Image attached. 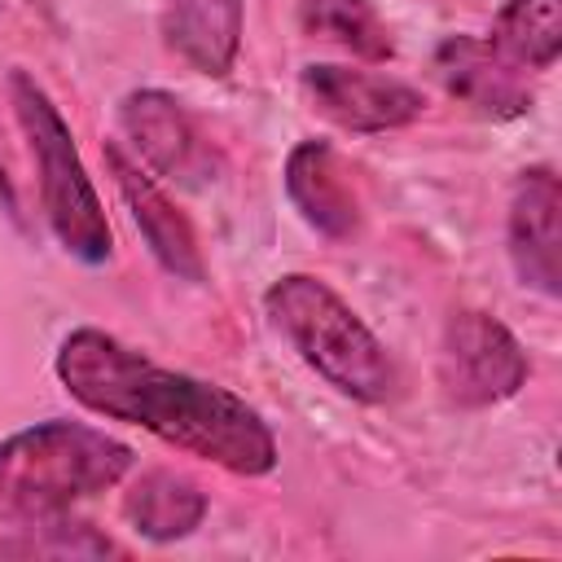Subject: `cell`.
Wrapping results in <instances>:
<instances>
[{"label": "cell", "mask_w": 562, "mask_h": 562, "mask_svg": "<svg viewBox=\"0 0 562 562\" xmlns=\"http://www.w3.org/2000/svg\"><path fill=\"white\" fill-rule=\"evenodd\" d=\"M0 193H4V202H9V211H13L18 202H13V184H9V171H4V162H0Z\"/></svg>", "instance_id": "obj_17"}, {"label": "cell", "mask_w": 562, "mask_h": 562, "mask_svg": "<svg viewBox=\"0 0 562 562\" xmlns=\"http://www.w3.org/2000/svg\"><path fill=\"white\" fill-rule=\"evenodd\" d=\"M119 127L132 140V149L140 154V162H149L158 176L167 180H184L198 184L211 171V149L198 132V123L189 119V110L162 92V88H136L119 101Z\"/></svg>", "instance_id": "obj_8"}, {"label": "cell", "mask_w": 562, "mask_h": 562, "mask_svg": "<svg viewBox=\"0 0 562 562\" xmlns=\"http://www.w3.org/2000/svg\"><path fill=\"white\" fill-rule=\"evenodd\" d=\"M303 92L316 114L338 123L342 132H391L422 119L426 97L391 75L351 70V66H303Z\"/></svg>", "instance_id": "obj_6"}, {"label": "cell", "mask_w": 562, "mask_h": 562, "mask_svg": "<svg viewBox=\"0 0 562 562\" xmlns=\"http://www.w3.org/2000/svg\"><path fill=\"white\" fill-rule=\"evenodd\" d=\"M527 382V351L496 316L461 307L443 325L439 342V386L457 408H487L518 395Z\"/></svg>", "instance_id": "obj_5"}, {"label": "cell", "mask_w": 562, "mask_h": 562, "mask_svg": "<svg viewBox=\"0 0 562 562\" xmlns=\"http://www.w3.org/2000/svg\"><path fill=\"white\" fill-rule=\"evenodd\" d=\"M158 26L184 66L224 79L241 48V0H158Z\"/></svg>", "instance_id": "obj_12"}, {"label": "cell", "mask_w": 562, "mask_h": 562, "mask_svg": "<svg viewBox=\"0 0 562 562\" xmlns=\"http://www.w3.org/2000/svg\"><path fill=\"white\" fill-rule=\"evenodd\" d=\"M487 44L522 70H549L562 57V0H505Z\"/></svg>", "instance_id": "obj_14"}, {"label": "cell", "mask_w": 562, "mask_h": 562, "mask_svg": "<svg viewBox=\"0 0 562 562\" xmlns=\"http://www.w3.org/2000/svg\"><path fill=\"white\" fill-rule=\"evenodd\" d=\"M18 531L22 536L0 544L4 558H105V553H119V544L110 536L92 531L88 522H66L61 514L44 518V522H22Z\"/></svg>", "instance_id": "obj_16"}, {"label": "cell", "mask_w": 562, "mask_h": 562, "mask_svg": "<svg viewBox=\"0 0 562 562\" xmlns=\"http://www.w3.org/2000/svg\"><path fill=\"white\" fill-rule=\"evenodd\" d=\"M105 167L140 228V237L149 241V255L180 281H193L202 285L206 281V263H202V246H198V233L193 224L184 220V211L158 189V180L149 171H140V162H132L123 154V145H105Z\"/></svg>", "instance_id": "obj_9"}, {"label": "cell", "mask_w": 562, "mask_h": 562, "mask_svg": "<svg viewBox=\"0 0 562 562\" xmlns=\"http://www.w3.org/2000/svg\"><path fill=\"white\" fill-rule=\"evenodd\" d=\"M285 193L307 228L347 241L360 228V198L329 140H299L285 158Z\"/></svg>", "instance_id": "obj_11"}, {"label": "cell", "mask_w": 562, "mask_h": 562, "mask_svg": "<svg viewBox=\"0 0 562 562\" xmlns=\"http://www.w3.org/2000/svg\"><path fill=\"white\" fill-rule=\"evenodd\" d=\"M509 259L522 285L562 294V184L553 167H527L509 198Z\"/></svg>", "instance_id": "obj_7"}, {"label": "cell", "mask_w": 562, "mask_h": 562, "mask_svg": "<svg viewBox=\"0 0 562 562\" xmlns=\"http://www.w3.org/2000/svg\"><path fill=\"white\" fill-rule=\"evenodd\" d=\"M123 518L154 544L184 540L206 518V492L176 470H145L123 492Z\"/></svg>", "instance_id": "obj_13"}, {"label": "cell", "mask_w": 562, "mask_h": 562, "mask_svg": "<svg viewBox=\"0 0 562 562\" xmlns=\"http://www.w3.org/2000/svg\"><path fill=\"white\" fill-rule=\"evenodd\" d=\"M263 307L277 334L299 351V360L338 395L360 404H386L395 395L400 378L386 347L334 285L312 272H285L268 285Z\"/></svg>", "instance_id": "obj_3"}, {"label": "cell", "mask_w": 562, "mask_h": 562, "mask_svg": "<svg viewBox=\"0 0 562 562\" xmlns=\"http://www.w3.org/2000/svg\"><path fill=\"white\" fill-rule=\"evenodd\" d=\"M9 105L18 114V127L31 145L35 158V180H40V202H44V220L53 228V237L61 241L66 255H75L79 263L97 268L114 255V233L105 220V206L97 198V184L75 149L70 123L61 119V110L53 105V97L22 70H9Z\"/></svg>", "instance_id": "obj_4"}, {"label": "cell", "mask_w": 562, "mask_h": 562, "mask_svg": "<svg viewBox=\"0 0 562 562\" xmlns=\"http://www.w3.org/2000/svg\"><path fill=\"white\" fill-rule=\"evenodd\" d=\"M299 18H303L307 35H321L364 61H386L395 53L373 0H303Z\"/></svg>", "instance_id": "obj_15"}, {"label": "cell", "mask_w": 562, "mask_h": 562, "mask_svg": "<svg viewBox=\"0 0 562 562\" xmlns=\"http://www.w3.org/2000/svg\"><path fill=\"white\" fill-rule=\"evenodd\" d=\"M132 470V448L83 422H35L0 439V522H44L114 487Z\"/></svg>", "instance_id": "obj_2"}, {"label": "cell", "mask_w": 562, "mask_h": 562, "mask_svg": "<svg viewBox=\"0 0 562 562\" xmlns=\"http://www.w3.org/2000/svg\"><path fill=\"white\" fill-rule=\"evenodd\" d=\"M53 369L66 395L97 417L140 426L154 439L228 474L259 479L277 470V439L259 408H250L228 386L154 364L105 329H70L53 356Z\"/></svg>", "instance_id": "obj_1"}, {"label": "cell", "mask_w": 562, "mask_h": 562, "mask_svg": "<svg viewBox=\"0 0 562 562\" xmlns=\"http://www.w3.org/2000/svg\"><path fill=\"white\" fill-rule=\"evenodd\" d=\"M435 79L443 83L448 97L496 123L531 110V88L522 66H514L505 53H496L487 40L474 35H448L435 48Z\"/></svg>", "instance_id": "obj_10"}]
</instances>
